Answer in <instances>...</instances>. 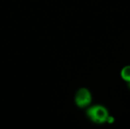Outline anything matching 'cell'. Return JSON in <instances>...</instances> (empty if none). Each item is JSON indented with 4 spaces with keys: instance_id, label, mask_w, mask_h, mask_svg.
Returning a JSON list of instances; mask_svg holds the SVG:
<instances>
[{
    "instance_id": "6da1fadb",
    "label": "cell",
    "mask_w": 130,
    "mask_h": 129,
    "mask_svg": "<svg viewBox=\"0 0 130 129\" xmlns=\"http://www.w3.org/2000/svg\"><path fill=\"white\" fill-rule=\"evenodd\" d=\"M87 116L92 122L97 124H103L107 122L109 113L104 106L101 105H95L88 109Z\"/></svg>"
},
{
    "instance_id": "5b68a950",
    "label": "cell",
    "mask_w": 130,
    "mask_h": 129,
    "mask_svg": "<svg viewBox=\"0 0 130 129\" xmlns=\"http://www.w3.org/2000/svg\"><path fill=\"white\" fill-rule=\"evenodd\" d=\"M128 86H129V87L130 88V82H128Z\"/></svg>"
},
{
    "instance_id": "277c9868",
    "label": "cell",
    "mask_w": 130,
    "mask_h": 129,
    "mask_svg": "<svg viewBox=\"0 0 130 129\" xmlns=\"http://www.w3.org/2000/svg\"><path fill=\"white\" fill-rule=\"evenodd\" d=\"M113 121H114V119H113V117H112V116H108V118H107V122H108V123H113Z\"/></svg>"
},
{
    "instance_id": "3957f363",
    "label": "cell",
    "mask_w": 130,
    "mask_h": 129,
    "mask_svg": "<svg viewBox=\"0 0 130 129\" xmlns=\"http://www.w3.org/2000/svg\"><path fill=\"white\" fill-rule=\"evenodd\" d=\"M120 75L125 81H126L127 83L130 82V65H126L123 68Z\"/></svg>"
},
{
    "instance_id": "7a4b0ae2",
    "label": "cell",
    "mask_w": 130,
    "mask_h": 129,
    "mask_svg": "<svg viewBox=\"0 0 130 129\" xmlns=\"http://www.w3.org/2000/svg\"><path fill=\"white\" fill-rule=\"evenodd\" d=\"M91 94L87 88L79 89L77 91L75 97V103L80 108H85L88 106L91 103Z\"/></svg>"
}]
</instances>
